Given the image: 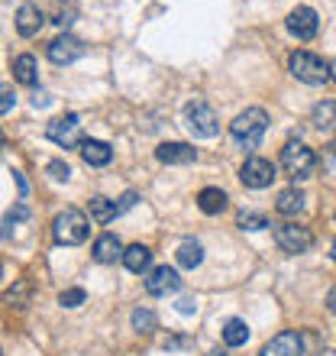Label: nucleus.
I'll return each mask as SVG.
<instances>
[{
    "mask_svg": "<svg viewBox=\"0 0 336 356\" xmlns=\"http://www.w3.org/2000/svg\"><path fill=\"white\" fill-rule=\"evenodd\" d=\"M269 130V113L262 111V107H246L233 123H230V133H233V140L243 146V149H255L262 143Z\"/></svg>",
    "mask_w": 336,
    "mask_h": 356,
    "instance_id": "f257e3e1",
    "label": "nucleus"
},
{
    "mask_svg": "<svg viewBox=\"0 0 336 356\" xmlns=\"http://www.w3.org/2000/svg\"><path fill=\"white\" fill-rule=\"evenodd\" d=\"M87 234H91V224H87V217H84L78 207H65V211L52 220V236H56V243H62V246L84 243Z\"/></svg>",
    "mask_w": 336,
    "mask_h": 356,
    "instance_id": "f03ea898",
    "label": "nucleus"
},
{
    "mask_svg": "<svg viewBox=\"0 0 336 356\" xmlns=\"http://www.w3.org/2000/svg\"><path fill=\"white\" fill-rule=\"evenodd\" d=\"M314 165H317V156H314L310 146H304L301 140L285 143V149H281V169H285L288 178L304 181V178L314 175Z\"/></svg>",
    "mask_w": 336,
    "mask_h": 356,
    "instance_id": "7ed1b4c3",
    "label": "nucleus"
},
{
    "mask_svg": "<svg viewBox=\"0 0 336 356\" xmlns=\"http://www.w3.org/2000/svg\"><path fill=\"white\" fill-rule=\"evenodd\" d=\"M288 68H291V75L298 78V81H304V85H324V81H330V62H324V58L308 52V49L291 52Z\"/></svg>",
    "mask_w": 336,
    "mask_h": 356,
    "instance_id": "20e7f679",
    "label": "nucleus"
},
{
    "mask_svg": "<svg viewBox=\"0 0 336 356\" xmlns=\"http://www.w3.org/2000/svg\"><path fill=\"white\" fill-rule=\"evenodd\" d=\"M185 120H187V130L201 136V140H214L217 133H220V117L210 104L204 101H191L185 107Z\"/></svg>",
    "mask_w": 336,
    "mask_h": 356,
    "instance_id": "39448f33",
    "label": "nucleus"
},
{
    "mask_svg": "<svg viewBox=\"0 0 336 356\" xmlns=\"http://www.w3.org/2000/svg\"><path fill=\"white\" fill-rule=\"evenodd\" d=\"M271 227H275V243H278L285 253H308L310 246H314L310 227L294 224V220H281V224H271Z\"/></svg>",
    "mask_w": 336,
    "mask_h": 356,
    "instance_id": "423d86ee",
    "label": "nucleus"
},
{
    "mask_svg": "<svg viewBox=\"0 0 336 356\" xmlns=\"http://www.w3.org/2000/svg\"><path fill=\"white\" fill-rule=\"evenodd\" d=\"M46 136L56 146L62 149H78L81 146V120H78V113H65V117H56V120H49L46 127Z\"/></svg>",
    "mask_w": 336,
    "mask_h": 356,
    "instance_id": "0eeeda50",
    "label": "nucleus"
},
{
    "mask_svg": "<svg viewBox=\"0 0 336 356\" xmlns=\"http://www.w3.org/2000/svg\"><path fill=\"white\" fill-rule=\"evenodd\" d=\"M240 181L246 188H252V191H262V188H269L275 181V165L269 159H262V156H252L240 169Z\"/></svg>",
    "mask_w": 336,
    "mask_h": 356,
    "instance_id": "6e6552de",
    "label": "nucleus"
},
{
    "mask_svg": "<svg viewBox=\"0 0 336 356\" xmlns=\"http://www.w3.org/2000/svg\"><path fill=\"white\" fill-rule=\"evenodd\" d=\"M84 56V42L72 33H62L49 42V62H56V65H72L78 58Z\"/></svg>",
    "mask_w": 336,
    "mask_h": 356,
    "instance_id": "1a4fd4ad",
    "label": "nucleus"
},
{
    "mask_svg": "<svg viewBox=\"0 0 336 356\" xmlns=\"http://www.w3.org/2000/svg\"><path fill=\"white\" fill-rule=\"evenodd\" d=\"M288 29H291V36H298V39H314L317 36V29H320V19H317V10L314 7H294L288 13Z\"/></svg>",
    "mask_w": 336,
    "mask_h": 356,
    "instance_id": "9d476101",
    "label": "nucleus"
},
{
    "mask_svg": "<svg viewBox=\"0 0 336 356\" xmlns=\"http://www.w3.org/2000/svg\"><path fill=\"white\" fill-rule=\"evenodd\" d=\"M262 356H304V337L298 330H281L262 347Z\"/></svg>",
    "mask_w": 336,
    "mask_h": 356,
    "instance_id": "9b49d317",
    "label": "nucleus"
},
{
    "mask_svg": "<svg viewBox=\"0 0 336 356\" xmlns=\"http://www.w3.org/2000/svg\"><path fill=\"white\" fill-rule=\"evenodd\" d=\"M181 289V275H178L171 266H159V269L149 272V279H146V291L156 295V298H165V295H175Z\"/></svg>",
    "mask_w": 336,
    "mask_h": 356,
    "instance_id": "f8f14e48",
    "label": "nucleus"
},
{
    "mask_svg": "<svg viewBox=\"0 0 336 356\" xmlns=\"http://www.w3.org/2000/svg\"><path fill=\"white\" fill-rule=\"evenodd\" d=\"M156 159L165 162V165H191L197 159V149L187 143H162L156 149Z\"/></svg>",
    "mask_w": 336,
    "mask_h": 356,
    "instance_id": "ddd939ff",
    "label": "nucleus"
},
{
    "mask_svg": "<svg viewBox=\"0 0 336 356\" xmlns=\"http://www.w3.org/2000/svg\"><path fill=\"white\" fill-rule=\"evenodd\" d=\"M94 259L97 263H117V259H123V243H120V236L117 234H101L97 240H94Z\"/></svg>",
    "mask_w": 336,
    "mask_h": 356,
    "instance_id": "4468645a",
    "label": "nucleus"
},
{
    "mask_svg": "<svg viewBox=\"0 0 336 356\" xmlns=\"http://www.w3.org/2000/svg\"><path fill=\"white\" fill-rule=\"evenodd\" d=\"M39 29H42V10L36 3H23L17 10V33L23 39H29V36H36Z\"/></svg>",
    "mask_w": 336,
    "mask_h": 356,
    "instance_id": "2eb2a0df",
    "label": "nucleus"
},
{
    "mask_svg": "<svg viewBox=\"0 0 336 356\" xmlns=\"http://www.w3.org/2000/svg\"><path fill=\"white\" fill-rule=\"evenodd\" d=\"M13 81H17V85H26V88H36L39 65H36V58L29 56V52H23V56L13 58Z\"/></svg>",
    "mask_w": 336,
    "mask_h": 356,
    "instance_id": "dca6fc26",
    "label": "nucleus"
},
{
    "mask_svg": "<svg viewBox=\"0 0 336 356\" xmlns=\"http://www.w3.org/2000/svg\"><path fill=\"white\" fill-rule=\"evenodd\" d=\"M81 159L91 165V169H101L113 159V149L103 140H84L81 143Z\"/></svg>",
    "mask_w": 336,
    "mask_h": 356,
    "instance_id": "f3484780",
    "label": "nucleus"
},
{
    "mask_svg": "<svg viewBox=\"0 0 336 356\" xmlns=\"http://www.w3.org/2000/svg\"><path fill=\"white\" fill-rule=\"evenodd\" d=\"M304 191L301 188H285V191H278V201H275V211H278L281 217H298L301 211H304Z\"/></svg>",
    "mask_w": 336,
    "mask_h": 356,
    "instance_id": "a211bd4d",
    "label": "nucleus"
},
{
    "mask_svg": "<svg viewBox=\"0 0 336 356\" xmlns=\"http://www.w3.org/2000/svg\"><path fill=\"white\" fill-rule=\"evenodd\" d=\"M149 263H152V250H149V246L133 243V246H126V250H123V266H126L130 272H136V275H142V272L149 269Z\"/></svg>",
    "mask_w": 336,
    "mask_h": 356,
    "instance_id": "6ab92c4d",
    "label": "nucleus"
},
{
    "mask_svg": "<svg viewBox=\"0 0 336 356\" xmlns=\"http://www.w3.org/2000/svg\"><path fill=\"white\" fill-rule=\"evenodd\" d=\"M226 204H230V197H226V191H220V188H204V191L197 195V207H201L204 214H224Z\"/></svg>",
    "mask_w": 336,
    "mask_h": 356,
    "instance_id": "aec40b11",
    "label": "nucleus"
},
{
    "mask_svg": "<svg viewBox=\"0 0 336 356\" xmlns=\"http://www.w3.org/2000/svg\"><path fill=\"white\" fill-rule=\"evenodd\" d=\"M310 123H314L320 133H333L336 130V101H320L317 107L310 111Z\"/></svg>",
    "mask_w": 336,
    "mask_h": 356,
    "instance_id": "412c9836",
    "label": "nucleus"
},
{
    "mask_svg": "<svg viewBox=\"0 0 336 356\" xmlns=\"http://www.w3.org/2000/svg\"><path fill=\"white\" fill-rule=\"evenodd\" d=\"M87 211H91V217L97 224H110L113 217H117V201H110V197H103V195H94Z\"/></svg>",
    "mask_w": 336,
    "mask_h": 356,
    "instance_id": "4be33fe9",
    "label": "nucleus"
},
{
    "mask_svg": "<svg viewBox=\"0 0 336 356\" xmlns=\"http://www.w3.org/2000/svg\"><path fill=\"white\" fill-rule=\"evenodd\" d=\"M246 340H249V324L240 318H230L224 324V343L226 347H243Z\"/></svg>",
    "mask_w": 336,
    "mask_h": 356,
    "instance_id": "5701e85b",
    "label": "nucleus"
},
{
    "mask_svg": "<svg viewBox=\"0 0 336 356\" xmlns=\"http://www.w3.org/2000/svg\"><path fill=\"white\" fill-rule=\"evenodd\" d=\"M201 263H204V246L201 243L185 240V243L178 246V266H185V269H197Z\"/></svg>",
    "mask_w": 336,
    "mask_h": 356,
    "instance_id": "b1692460",
    "label": "nucleus"
},
{
    "mask_svg": "<svg viewBox=\"0 0 336 356\" xmlns=\"http://www.w3.org/2000/svg\"><path fill=\"white\" fill-rule=\"evenodd\" d=\"M156 327H159V318H156L149 308H136V311H133V330H136V334H142V337H146V334H152Z\"/></svg>",
    "mask_w": 336,
    "mask_h": 356,
    "instance_id": "393cba45",
    "label": "nucleus"
},
{
    "mask_svg": "<svg viewBox=\"0 0 336 356\" xmlns=\"http://www.w3.org/2000/svg\"><path fill=\"white\" fill-rule=\"evenodd\" d=\"M236 224L243 227V230H265V227H271V224H269V217L259 214V211H240Z\"/></svg>",
    "mask_w": 336,
    "mask_h": 356,
    "instance_id": "a878e982",
    "label": "nucleus"
},
{
    "mask_svg": "<svg viewBox=\"0 0 336 356\" xmlns=\"http://www.w3.org/2000/svg\"><path fill=\"white\" fill-rule=\"evenodd\" d=\"M3 301H7V305H17V308H23V305L29 301V282H17V285H13V289L3 295Z\"/></svg>",
    "mask_w": 336,
    "mask_h": 356,
    "instance_id": "bb28decb",
    "label": "nucleus"
},
{
    "mask_svg": "<svg viewBox=\"0 0 336 356\" xmlns=\"http://www.w3.org/2000/svg\"><path fill=\"white\" fill-rule=\"evenodd\" d=\"M13 107H17V91H13V85L0 81V117H3V113H10Z\"/></svg>",
    "mask_w": 336,
    "mask_h": 356,
    "instance_id": "cd10ccee",
    "label": "nucleus"
},
{
    "mask_svg": "<svg viewBox=\"0 0 336 356\" xmlns=\"http://www.w3.org/2000/svg\"><path fill=\"white\" fill-rule=\"evenodd\" d=\"M84 298H87L84 289H68L58 295V305H62V308H78V305H84Z\"/></svg>",
    "mask_w": 336,
    "mask_h": 356,
    "instance_id": "c85d7f7f",
    "label": "nucleus"
},
{
    "mask_svg": "<svg viewBox=\"0 0 336 356\" xmlns=\"http://www.w3.org/2000/svg\"><path fill=\"white\" fill-rule=\"evenodd\" d=\"M46 172L56 178V181H68V178H72V169H68V162H62V159H52V162L46 165Z\"/></svg>",
    "mask_w": 336,
    "mask_h": 356,
    "instance_id": "c756f323",
    "label": "nucleus"
},
{
    "mask_svg": "<svg viewBox=\"0 0 336 356\" xmlns=\"http://www.w3.org/2000/svg\"><path fill=\"white\" fill-rule=\"evenodd\" d=\"M133 204H136V191H126V195L120 197V204H117V214H123V211H130Z\"/></svg>",
    "mask_w": 336,
    "mask_h": 356,
    "instance_id": "7c9ffc66",
    "label": "nucleus"
},
{
    "mask_svg": "<svg viewBox=\"0 0 336 356\" xmlns=\"http://www.w3.org/2000/svg\"><path fill=\"white\" fill-rule=\"evenodd\" d=\"M185 347H191V340L187 337H168L165 340V350H185Z\"/></svg>",
    "mask_w": 336,
    "mask_h": 356,
    "instance_id": "2f4dec72",
    "label": "nucleus"
},
{
    "mask_svg": "<svg viewBox=\"0 0 336 356\" xmlns=\"http://www.w3.org/2000/svg\"><path fill=\"white\" fill-rule=\"evenodd\" d=\"M194 308H197L194 298H181V301H178V311H181V314H194Z\"/></svg>",
    "mask_w": 336,
    "mask_h": 356,
    "instance_id": "473e14b6",
    "label": "nucleus"
},
{
    "mask_svg": "<svg viewBox=\"0 0 336 356\" xmlns=\"http://www.w3.org/2000/svg\"><path fill=\"white\" fill-rule=\"evenodd\" d=\"M327 308H330V314H336V289L330 291V298H327Z\"/></svg>",
    "mask_w": 336,
    "mask_h": 356,
    "instance_id": "72a5a7b5",
    "label": "nucleus"
},
{
    "mask_svg": "<svg viewBox=\"0 0 336 356\" xmlns=\"http://www.w3.org/2000/svg\"><path fill=\"white\" fill-rule=\"evenodd\" d=\"M330 78L336 81V62H330Z\"/></svg>",
    "mask_w": 336,
    "mask_h": 356,
    "instance_id": "f704fd0d",
    "label": "nucleus"
},
{
    "mask_svg": "<svg viewBox=\"0 0 336 356\" xmlns=\"http://www.w3.org/2000/svg\"><path fill=\"white\" fill-rule=\"evenodd\" d=\"M330 256H333V263H336V240H333V246H330Z\"/></svg>",
    "mask_w": 336,
    "mask_h": 356,
    "instance_id": "c9c22d12",
    "label": "nucleus"
},
{
    "mask_svg": "<svg viewBox=\"0 0 336 356\" xmlns=\"http://www.w3.org/2000/svg\"><path fill=\"white\" fill-rule=\"evenodd\" d=\"M320 356H336V350H324V353H320Z\"/></svg>",
    "mask_w": 336,
    "mask_h": 356,
    "instance_id": "e433bc0d",
    "label": "nucleus"
},
{
    "mask_svg": "<svg viewBox=\"0 0 336 356\" xmlns=\"http://www.w3.org/2000/svg\"><path fill=\"white\" fill-rule=\"evenodd\" d=\"M207 356H226V353H220V350H210V353H207Z\"/></svg>",
    "mask_w": 336,
    "mask_h": 356,
    "instance_id": "4c0bfd02",
    "label": "nucleus"
}]
</instances>
